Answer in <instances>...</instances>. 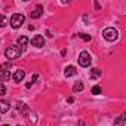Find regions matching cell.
I'll list each match as a JSON object with an SVG mask.
<instances>
[{"instance_id": "cell-1", "label": "cell", "mask_w": 126, "mask_h": 126, "mask_svg": "<svg viewBox=\"0 0 126 126\" xmlns=\"http://www.w3.org/2000/svg\"><path fill=\"white\" fill-rule=\"evenodd\" d=\"M21 53H22V50H21L16 45H12V46H9V47L5 50V56H6L8 59H18V58L21 56Z\"/></svg>"}, {"instance_id": "cell-2", "label": "cell", "mask_w": 126, "mask_h": 126, "mask_svg": "<svg viewBox=\"0 0 126 126\" xmlns=\"http://www.w3.org/2000/svg\"><path fill=\"white\" fill-rule=\"evenodd\" d=\"M102 36H104V39H105V40H108V42H114V40H117L119 33H117V30H116V28L108 27V28H105V30L102 31Z\"/></svg>"}, {"instance_id": "cell-3", "label": "cell", "mask_w": 126, "mask_h": 126, "mask_svg": "<svg viewBox=\"0 0 126 126\" xmlns=\"http://www.w3.org/2000/svg\"><path fill=\"white\" fill-rule=\"evenodd\" d=\"M24 19H25V16H24L22 14H15V15H12V18H11V25H12V28H19V27L24 24Z\"/></svg>"}, {"instance_id": "cell-4", "label": "cell", "mask_w": 126, "mask_h": 126, "mask_svg": "<svg viewBox=\"0 0 126 126\" xmlns=\"http://www.w3.org/2000/svg\"><path fill=\"white\" fill-rule=\"evenodd\" d=\"M91 55H89V52H86V50H83L80 55H79V64L82 65V67H89L91 65Z\"/></svg>"}, {"instance_id": "cell-5", "label": "cell", "mask_w": 126, "mask_h": 126, "mask_svg": "<svg viewBox=\"0 0 126 126\" xmlns=\"http://www.w3.org/2000/svg\"><path fill=\"white\" fill-rule=\"evenodd\" d=\"M30 43H31L34 47H43V46H45V39H43V36H34Z\"/></svg>"}, {"instance_id": "cell-6", "label": "cell", "mask_w": 126, "mask_h": 126, "mask_svg": "<svg viewBox=\"0 0 126 126\" xmlns=\"http://www.w3.org/2000/svg\"><path fill=\"white\" fill-rule=\"evenodd\" d=\"M16 108H18V111H21L22 116H28V114H30V108H28V105H27L25 102L18 101V102H16Z\"/></svg>"}, {"instance_id": "cell-7", "label": "cell", "mask_w": 126, "mask_h": 126, "mask_svg": "<svg viewBox=\"0 0 126 126\" xmlns=\"http://www.w3.org/2000/svg\"><path fill=\"white\" fill-rule=\"evenodd\" d=\"M16 43H18V47H19L21 50H25V47H27V45L30 43V40H28L25 36H21V37H18Z\"/></svg>"}, {"instance_id": "cell-8", "label": "cell", "mask_w": 126, "mask_h": 126, "mask_svg": "<svg viewBox=\"0 0 126 126\" xmlns=\"http://www.w3.org/2000/svg\"><path fill=\"white\" fill-rule=\"evenodd\" d=\"M24 77H25V71H24V70H16V71L14 73V76H12V79H14L15 83H19Z\"/></svg>"}, {"instance_id": "cell-9", "label": "cell", "mask_w": 126, "mask_h": 126, "mask_svg": "<svg viewBox=\"0 0 126 126\" xmlns=\"http://www.w3.org/2000/svg\"><path fill=\"white\" fill-rule=\"evenodd\" d=\"M42 14H43V6H42V5H37V6H36V9L31 12V18L37 19V18H40V16H42Z\"/></svg>"}, {"instance_id": "cell-10", "label": "cell", "mask_w": 126, "mask_h": 126, "mask_svg": "<svg viewBox=\"0 0 126 126\" xmlns=\"http://www.w3.org/2000/svg\"><path fill=\"white\" fill-rule=\"evenodd\" d=\"M9 108H11V105H9V102H8V101L0 99V114L8 113V111H9Z\"/></svg>"}, {"instance_id": "cell-11", "label": "cell", "mask_w": 126, "mask_h": 126, "mask_svg": "<svg viewBox=\"0 0 126 126\" xmlns=\"http://www.w3.org/2000/svg\"><path fill=\"white\" fill-rule=\"evenodd\" d=\"M101 70L99 68H92L91 70V73H89V79H92V80H96V79H99L101 77Z\"/></svg>"}, {"instance_id": "cell-12", "label": "cell", "mask_w": 126, "mask_h": 126, "mask_svg": "<svg viewBox=\"0 0 126 126\" xmlns=\"http://www.w3.org/2000/svg\"><path fill=\"white\" fill-rule=\"evenodd\" d=\"M64 74H65V77H71V76H76V74H77V70H76V67H73V65H68V67L65 68Z\"/></svg>"}, {"instance_id": "cell-13", "label": "cell", "mask_w": 126, "mask_h": 126, "mask_svg": "<svg viewBox=\"0 0 126 126\" xmlns=\"http://www.w3.org/2000/svg\"><path fill=\"white\" fill-rule=\"evenodd\" d=\"M114 126H125V114H122L114 120Z\"/></svg>"}, {"instance_id": "cell-14", "label": "cell", "mask_w": 126, "mask_h": 126, "mask_svg": "<svg viewBox=\"0 0 126 126\" xmlns=\"http://www.w3.org/2000/svg\"><path fill=\"white\" fill-rule=\"evenodd\" d=\"M11 79V73L5 71V73H0V82H8Z\"/></svg>"}, {"instance_id": "cell-15", "label": "cell", "mask_w": 126, "mask_h": 126, "mask_svg": "<svg viewBox=\"0 0 126 126\" xmlns=\"http://www.w3.org/2000/svg\"><path fill=\"white\" fill-rule=\"evenodd\" d=\"M83 91V83L82 82H76V85L73 86V92H82Z\"/></svg>"}, {"instance_id": "cell-16", "label": "cell", "mask_w": 126, "mask_h": 126, "mask_svg": "<svg viewBox=\"0 0 126 126\" xmlns=\"http://www.w3.org/2000/svg\"><path fill=\"white\" fill-rule=\"evenodd\" d=\"M9 68H11V62H5V64L0 65V73H5V71H8Z\"/></svg>"}, {"instance_id": "cell-17", "label": "cell", "mask_w": 126, "mask_h": 126, "mask_svg": "<svg viewBox=\"0 0 126 126\" xmlns=\"http://www.w3.org/2000/svg\"><path fill=\"white\" fill-rule=\"evenodd\" d=\"M8 24V18L5 15H0V27H5Z\"/></svg>"}, {"instance_id": "cell-18", "label": "cell", "mask_w": 126, "mask_h": 126, "mask_svg": "<svg viewBox=\"0 0 126 126\" xmlns=\"http://www.w3.org/2000/svg\"><path fill=\"white\" fill-rule=\"evenodd\" d=\"M92 94H94V95H99V94H101V88H99V86H94V88H92Z\"/></svg>"}, {"instance_id": "cell-19", "label": "cell", "mask_w": 126, "mask_h": 126, "mask_svg": "<svg viewBox=\"0 0 126 126\" xmlns=\"http://www.w3.org/2000/svg\"><path fill=\"white\" fill-rule=\"evenodd\" d=\"M79 37H80V39H83L85 42H89V40H91V36H88V34H83V33H82V34H79Z\"/></svg>"}, {"instance_id": "cell-20", "label": "cell", "mask_w": 126, "mask_h": 126, "mask_svg": "<svg viewBox=\"0 0 126 126\" xmlns=\"http://www.w3.org/2000/svg\"><path fill=\"white\" fill-rule=\"evenodd\" d=\"M6 94V86L3 83H0V95H5Z\"/></svg>"}, {"instance_id": "cell-21", "label": "cell", "mask_w": 126, "mask_h": 126, "mask_svg": "<svg viewBox=\"0 0 126 126\" xmlns=\"http://www.w3.org/2000/svg\"><path fill=\"white\" fill-rule=\"evenodd\" d=\"M3 126H9V125H3Z\"/></svg>"}, {"instance_id": "cell-22", "label": "cell", "mask_w": 126, "mask_h": 126, "mask_svg": "<svg viewBox=\"0 0 126 126\" xmlns=\"http://www.w3.org/2000/svg\"><path fill=\"white\" fill-rule=\"evenodd\" d=\"M18 126H19V125H18Z\"/></svg>"}]
</instances>
